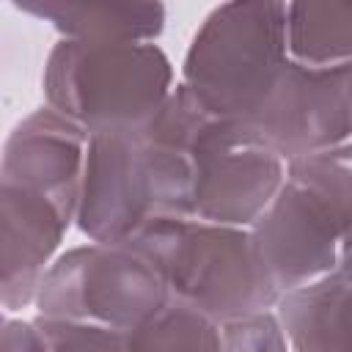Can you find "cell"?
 <instances>
[{"mask_svg": "<svg viewBox=\"0 0 352 352\" xmlns=\"http://www.w3.org/2000/svg\"><path fill=\"white\" fill-rule=\"evenodd\" d=\"M206 107L179 82L140 126L88 138L77 228L88 242H129L165 217H192V135Z\"/></svg>", "mask_w": 352, "mask_h": 352, "instance_id": "6da1fadb", "label": "cell"}, {"mask_svg": "<svg viewBox=\"0 0 352 352\" xmlns=\"http://www.w3.org/2000/svg\"><path fill=\"white\" fill-rule=\"evenodd\" d=\"M126 245L157 270L168 300L190 305L217 324L272 311L280 300L256 256L250 228L165 217Z\"/></svg>", "mask_w": 352, "mask_h": 352, "instance_id": "7a4b0ae2", "label": "cell"}, {"mask_svg": "<svg viewBox=\"0 0 352 352\" xmlns=\"http://www.w3.org/2000/svg\"><path fill=\"white\" fill-rule=\"evenodd\" d=\"M173 88L170 58L154 41L58 38L41 72L47 107L88 138L146 124Z\"/></svg>", "mask_w": 352, "mask_h": 352, "instance_id": "3957f363", "label": "cell"}, {"mask_svg": "<svg viewBox=\"0 0 352 352\" xmlns=\"http://www.w3.org/2000/svg\"><path fill=\"white\" fill-rule=\"evenodd\" d=\"M286 3L231 0L206 14L182 60V85L217 118L248 124L286 63Z\"/></svg>", "mask_w": 352, "mask_h": 352, "instance_id": "277c9868", "label": "cell"}, {"mask_svg": "<svg viewBox=\"0 0 352 352\" xmlns=\"http://www.w3.org/2000/svg\"><path fill=\"white\" fill-rule=\"evenodd\" d=\"M165 302L162 278L126 242H88L58 253L36 294V311L44 319L113 330H135Z\"/></svg>", "mask_w": 352, "mask_h": 352, "instance_id": "5b68a950", "label": "cell"}, {"mask_svg": "<svg viewBox=\"0 0 352 352\" xmlns=\"http://www.w3.org/2000/svg\"><path fill=\"white\" fill-rule=\"evenodd\" d=\"M192 217L250 228L286 182V160L248 124L209 110L192 143Z\"/></svg>", "mask_w": 352, "mask_h": 352, "instance_id": "8992f818", "label": "cell"}, {"mask_svg": "<svg viewBox=\"0 0 352 352\" xmlns=\"http://www.w3.org/2000/svg\"><path fill=\"white\" fill-rule=\"evenodd\" d=\"M248 126L286 162L346 143L352 138V63L305 66L289 60Z\"/></svg>", "mask_w": 352, "mask_h": 352, "instance_id": "52a82bcc", "label": "cell"}, {"mask_svg": "<svg viewBox=\"0 0 352 352\" xmlns=\"http://www.w3.org/2000/svg\"><path fill=\"white\" fill-rule=\"evenodd\" d=\"M250 236L270 283L286 294L336 270L346 231L322 201L286 179L250 226Z\"/></svg>", "mask_w": 352, "mask_h": 352, "instance_id": "ba28073f", "label": "cell"}, {"mask_svg": "<svg viewBox=\"0 0 352 352\" xmlns=\"http://www.w3.org/2000/svg\"><path fill=\"white\" fill-rule=\"evenodd\" d=\"M85 148L88 135L44 104L16 121L8 132L0 160V184L58 204L77 223Z\"/></svg>", "mask_w": 352, "mask_h": 352, "instance_id": "9c48e42d", "label": "cell"}, {"mask_svg": "<svg viewBox=\"0 0 352 352\" xmlns=\"http://www.w3.org/2000/svg\"><path fill=\"white\" fill-rule=\"evenodd\" d=\"M72 223L58 204L0 184V300L8 314L36 305L41 278Z\"/></svg>", "mask_w": 352, "mask_h": 352, "instance_id": "30bf717a", "label": "cell"}, {"mask_svg": "<svg viewBox=\"0 0 352 352\" xmlns=\"http://www.w3.org/2000/svg\"><path fill=\"white\" fill-rule=\"evenodd\" d=\"M275 308L292 352H352V283L336 270L280 294Z\"/></svg>", "mask_w": 352, "mask_h": 352, "instance_id": "8fae6325", "label": "cell"}, {"mask_svg": "<svg viewBox=\"0 0 352 352\" xmlns=\"http://www.w3.org/2000/svg\"><path fill=\"white\" fill-rule=\"evenodd\" d=\"M19 11L50 22L60 38L77 41H154L165 30L162 3H60L28 0Z\"/></svg>", "mask_w": 352, "mask_h": 352, "instance_id": "7c38bea8", "label": "cell"}, {"mask_svg": "<svg viewBox=\"0 0 352 352\" xmlns=\"http://www.w3.org/2000/svg\"><path fill=\"white\" fill-rule=\"evenodd\" d=\"M286 47L289 58L305 66L352 63V3H286Z\"/></svg>", "mask_w": 352, "mask_h": 352, "instance_id": "4fadbf2b", "label": "cell"}, {"mask_svg": "<svg viewBox=\"0 0 352 352\" xmlns=\"http://www.w3.org/2000/svg\"><path fill=\"white\" fill-rule=\"evenodd\" d=\"M126 352H220V324L168 300L151 319L126 330Z\"/></svg>", "mask_w": 352, "mask_h": 352, "instance_id": "5bb4252c", "label": "cell"}, {"mask_svg": "<svg viewBox=\"0 0 352 352\" xmlns=\"http://www.w3.org/2000/svg\"><path fill=\"white\" fill-rule=\"evenodd\" d=\"M286 176L319 198L352 234V140L286 162Z\"/></svg>", "mask_w": 352, "mask_h": 352, "instance_id": "9a60e30c", "label": "cell"}, {"mask_svg": "<svg viewBox=\"0 0 352 352\" xmlns=\"http://www.w3.org/2000/svg\"><path fill=\"white\" fill-rule=\"evenodd\" d=\"M50 352H126V330L36 316Z\"/></svg>", "mask_w": 352, "mask_h": 352, "instance_id": "2e32d148", "label": "cell"}, {"mask_svg": "<svg viewBox=\"0 0 352 352\" xmlns=\"http://www.w3.org/2000/svg\"><path fill=\"white\" fill-rule=\"evenodd\" d=\"M220 352H289L275 311H258L220 324Z\"/></svg>", "mask_w": 352, "mask_h": 352, "instance_id": "e0dca14e", "label": "cell"}, {"mask_svg": "<svg viewBox=\"0 0 352 352\" xmlns=\"http://www.w3.org/2000/svg\"><path fill=\"white\" fill-rule=\"evenodd\" d=\"M0 352H50V346L36 322L6 316L3 336H0Z\"/></svg>", "mask_w": 352, "mask_h": 352, "instance_id": "ac0fdd59", "label": "cell"}, {"mask_svg": "<svg viewBox=\"0 0 352 352\" xmlns=\"http://www.w3.org/2000/svg\"><path fill=\"white\" fill-rule=\"evenodd\" d=\"M336 272L341 275V278H346L349 283H352V234L341 242V248H338V261H336Z\"/></svg>", "mask_w": 352, "mask_h": 352, "instance_id": "d6986e66", "label": "cell"}]
</instances>
